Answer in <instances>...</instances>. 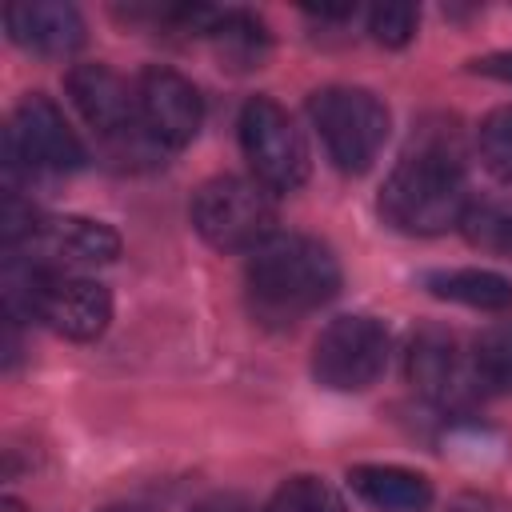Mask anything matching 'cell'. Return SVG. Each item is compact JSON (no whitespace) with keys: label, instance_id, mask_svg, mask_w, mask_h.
<instances>
[{"label":"cell","instance_id":"6da1fadb","mask_svg":"<svg viewBox=\"0 0 512 512\" xmlns=\"http://www.w3.org/2000/svg\"><path fill=\"white\" fill-rule=\"evenodd\" d=\"M248 292L252 304L264 316L292 320L324 300L336 296L340 288V264L336 256L300 232H272L260 248L248 252Z\"/></svg>","mask_w":512,"mask_h":512},{"label":"cell","instance_id":"7a4b0ae2","mask_svg":"<svg viewBox=\"0 0 512 512\" xmlns=\"http://www.w3.org/2000/svg\"><path fill=\"white\" fill-rule=\"evenodd\" d=\"M468 208L472 200L464 168L436 148L404 156L380 188V216L408 236H440L448 228H460Z\"/></svg>","mask_w":512,"mask_h":512},{"label":"cell","instance_id":"3957f363","mask_svg":"<svg viewBox=\"0 0 512 512\" xmlns=\"http://www.w3.org/2000/svg\"><path fill=\"white\" fill-rule=\"evenodd\" d=\"M4 300L12 320L20 312L36 316L44 328L68 340H96L112 320V296L104 284L76 272L36 268L16 252L4 260Z\"/></svg>","mask_w":512,"mask_h":512},{"label":"cell","instance_id":"277c9868","mask_svg":"<svg viewBox=\"0 0 512 512\" xmlns=\"http://www.w3.org/2000/svg\"><path fill=\"white\" fill-rule=\"evenodd\" d=\"M308 116L340 172H368L388 140V108L368 88L332 84L308 96Z\"/></svg>","mask_w":512,"mask_h":512},{"label":"cell","instance_id":"5b68a950","mask_svg":"<svg viewBox=\"0 0 512 512\" xmlns=\"http://www.w3.org/2000/svg\"><path fill=\"white\" fill-rule=\"evenodd\" d=\"M192 224L220 252H252L276 232V208L264 184L244 176H212L192 196Z\"/></svg>","mask_w":512,"mask_h":512},{"label":"cell","instance_id":"8992f818","mask_svg":"<svg viewBox=\"0 0 512 512\" xmlns=\"http://www.w3.org/2000/svg\"><path fill=\"white\" fill-rule=\"evenodd\" d=\"M240 148L268 192H296L308 180V144L272 96H252L240 108Z\"/></svg>","mask_w":512,"mask_h":512},{"label":"cell","instance_id":"52a82bcc","mask_svg":"<svg viewBox=\"0 0 512 512\" xmlns=\"http://www.w3.org/2000/svg\"><path fill=\"white\" fill-rule=\"evenodd\" d=\"M388 328L372 316H336L312 344V376L332 392H364L388 364Z\"/></svg>","mask_w":512,"mask_h":512},{"label":"cell","instance_id":"ba28073f","mask_svg":"<svg viewBox=\"0 0 512 512\" xmlns=\"http://www.w3.org/2000/svg\"><path fill=\"white\" fill-rule=\"evenodd\" d=\"M8 172H72L84 164V144L68 128L64 112L44 96L32 92L16 104L8 132H4Z\"/></svg>","mask_w":512,"mask_h":512},{"label":"cell","instance_id":"9c48e42d","mask_svg":"<svg viewBox=\"0 0 512 512\" xmlns=\"http://www.w3.org/2000/svg\"><path fill=\"white\" fill-rule=\"evenodd\" d=\"M4 252L24 256L36 268L48 272H72V268H88V264H108L120 256V236L88 216H32V224L24 228V236L16 244H8Z\"/></svg>","mask_w":512,"mask_h":512},{"label":"cell","instance_id":"30bf717a","mask_svg":"<svg viewBox=\"0 0 512 512\" xmlns=\"http://www.w3.org/2000/svg\"><path fill=\"white\" fill-rule=\"evenodd\" d=\"M140 132L160 148H184L204 120V100L192 80L172 68H144L136 80Z\"/></svg>","mask_w":512,"mask_h":512},{"label":"cell","instance_id":"8fae6325","mask_svg":"<svg viewBox=\"0 0 512 512\" xmlns=\"http://www.w3.org/2000/svg\"><path fill=\"white\" fill-rule=\"evenodd\" d=\"M408 380L420 396L440 408H468L480 396V376L472 352L456 344V336L440 328H424L408 348Z\"/></svg>","mask_w":512,"mask_h":512},{"label":"cell","instance_id":"7c38bea8","mask_svg":"<svg viewBox=\"0 0 512 512\" xmlns=\"http://www.w3.org/2000/svg\"><path fill=\"white\" fill-rule=\"evenodd\" d=\"M68 96L100 136L120 140L128 132H140L136 84L128 88V80L116 76L108 64H76L68 72Z\"/></svg>","mask_w":512,"mask_h":512},{"label":"cell","instance_id":"4fadbf2b","mask_svg":"<svg viewBox=\"0 0 512 512\" xmlns=\"http://www.w3.org/2000/svg\"><path fill=\"white\" fill-rule=\"evenodd\" d=\"M4 28L8 36L36 52V56H68L84 44V20L72 4L56 0H24L4 8Z\"/></svg>","mask_w":512,"mask_h":512},{"label":"cell","instance_id":"5bb4252c","mask_svg":"<svg viewBox=\"0 0 512 512\" xmlns=\"http://www.w3.org/2000/svg\"><path fill=\"white\" fill-rule=\"evenodd\" d=\"M352 488L384 508V512H424L432 504V484L428 476L412 472V468H396V464H356L348 472Z\"/></svg>","mask_w":512,"mask_h":512},{"label":"cell","instance_id":"9a60e30c","mask_svg":"<svg viewBox=\"0 0 512 512\" xmlns=\"http://www.w3.org/2000/svg\"><path fill=\"white\" fill-rule=\"evenodd\" d=\"M424 288L440 300L452 304H468L480 312H504L512 308V280L488 268H444V272H428Z\"/></svg>","mask_w":512,"mask_h":512},{"label":"cell","instance_id":"2e32d148","mask_svg":"<svg viewBox=\"0 0 512 512\" xmlns=\"http://www.w3.org/2000/svg\"><path fill=\"white\" fill-rule=\"evenodd\" d=\"M472 360H476V376L484 388L512 392V320L484 328L472 348Z\"/></svg>","mask_w":512,"mask_h":512},{"label":"cell","instance_id":"e0dca14e","mask_svg":"<svg viewBox=\"0 0 512 512\" xmlns=\"http://www.w3.org/2000/svg\"><path fill=\"white\" fill-rule=\"evenodd\" d=\"M264 512H348V508L340 492L320 476H292L272 492Z\"/></svg>","mask_w":512,"mask_h":512},{"label":"cell","instance_id":"ac0fdd59","mask_svg":"<svg viewBox=\"0 0 512 512\" xmlns=\"http://www.w3.org/2000/svg\"><path fill=\"white\" fill-rule=\"evenodd\" d=\"M476 148H480L484 168L496 180L512 184V104H504V108L484 116V124L476 132Z\"/></svg>","mask_w":512,"mask_h":512},{"label":"cell","instance_id":"d6986e66","mask_svg":"<svg viewBox=\"0 0 512 512\" xmlns=\"http://www.w3.org/2000/svg\"><path fill=\"white\" fill-rule=\"evenodd\" d=\"M460 228L488 252H512V204H472Z\"/></svg>","mask_w":512,"mask_h":512},{"label":"cell","instance_id":"ffe728a7","mask_svg":"<svg viewBox=\"0 0 512 512\" xmlns=\"http://www.w3.org/2000/svg\"><path fill=\"white\" fill-rule=\"evenodd\" d=\"M416 24H420V12L412 4H380L368 12V32L388 48H404L412 40Z\"/></svg>","mask_w":512,"mask_h":512},{"label":"cell","instance_id":"44dd1931","mask_svg":"<svg viewBox=\"0 0 512 512\" xmlns=\"http://www.w3.org/2000/svg\"><path fill=\"white\" fill-rule=\"evenodd\" d=\"M472 72L512 84V52H492V56H480V60H472Z\"/></svg>","mask_w":512,"mask_h":512},{"label":"cell","instance_id":"7402d4cb","mask_svg":"<svg viewBox=\"0 0 512 512\" xmlns=\"http://www.w3.org/2000/svg\"><path fill=\"white\" fill-rule=\"evenodd\" d=\"M192 512H256L244 496H232V492H220V496H208V500H200Z\"/></svg>","mask_w":512,"mask_h":512},{"label":"cell","instance_id":"603a6c76","mask_svg":"<svg viewBox=\"0 0 512 512\" xmlns=\"http://www.w3.org/2000/svg\"><path fill=\"white\" fill-rule=\"evenodd\" d=\"M108 512H144V508H132V504H120V508H108Z\"/></svg>","mask_w":512,"mask_h":512}]
</instances>
